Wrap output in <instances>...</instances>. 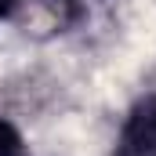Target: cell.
Segmentation results:
<instances>
[{"label": "cell", "instance_id": "cell-1", "mask_svg": "<svg viewBox=\"0 0 156 156\" xmlns=\"http://www.w3.org/2000/svg\"><path fill=\"white\" fill-rule=\"evenodd\" d=\"M113 156H156V91L142 94L116 131Z\"/></svg>", "mask_w": 156, "mask_h": 156}, {"label": "cell", "instance_id": "cell-2", "mask_svg": "<svg viewBox=\"0 0 156 156\" xmlns=\"http://www.w3.org/2000/svg\"><path fill=\"white\" fill-rule=\"evenodd\" d=\"M0 156H29L26 134L4 116V113H0Z\"/></svg>", "mask_w": 156, "mask_h": 156}, {"label": "cell", "instance_id": "cell-3", "mask_svg": "<svg viewBox=\"0 0 156 156\" xmlns=\"http://www.w3.org/2000/svg\"><path fill=\"white\" fill-rule=\"evenodd\" d=\"M18 7H22V0H0V22H11L18 15Z\"/></svg>", "mask_w": 156, "mask_h": 156}]
</instances>
